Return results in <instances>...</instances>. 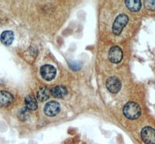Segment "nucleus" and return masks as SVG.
<instances>
[{
  "label": "nucleus",
  "instance_id": "nucleus-16",
  "mask_svg": "<svg viewBox=\"0 0 155 144\" xmlns=\"http://www.w3.org/2000/svg\"><path fill=\"white\" fill-rule=\"evenodd\" d=\"M69 64H70V66H71V68L74 70H78L81 68V64L78 63V62L72 61V62H71Z\"/></svg>",
  "mask_w": 155,
  "mask_h": 144
},
{
  "label": "nucleus",
  "instance_id": "nucleus-3",
  "mask_svg": "<svg viewBox=\"0 0 155 144\" xmlns=\"http://www.w3.org/2000/svg\"><path fill=\"white\" fill-rule=\"evenodd\" d=\"M40 73H41V75L43 77V79L49 81L54 78L55 76H56L57 70L56 68L52 65L45 64L43 65L41 67Z\"/></svg>",
  "mask_w": 155,
  "mask_h": 144
},
{
  "label": "nucleus",
  "instance_id": "nucleus-12",
  "mask_svg": "<svg viewBox=\"0 0 155 144\" xmlns=\"http://www.w3.org/2000/svg\"><path fill=\"white\" fill-rule=\"evenodd\" d=\"M125 3L127 7L132 12H137L141 8V1L140 0H127Z\"/></svg>",
  "mask_w": 155,
  "mask_h": 144
},
{
  "label": "nucleus",
  "instance_id": "nucleus-8",
  "mask_svg": "<svg viewBox=\"0 0 155 144\" xmlns=\"http://www.w3.org/2000/svg\"><path fill=\"white\" fill-rule=\"evenodd\" d=\"M14 97L10 92L6 91H0V106L6 107L11 105Z\"/></svg>",
  "mask_w": 155,
  "mask_h": 144
},
{
  "label": "nucleus",
  "instance_id": "nucleus-11",
  "mask_svg": "<svg viewBox=\"0 0 155 144\" xmlns=\"http://www.w3.org/2000/svg\"><path fill=\"white\" fill-rule=\"evenodd\" d=\"M25 105H26V109L28 110L34 111L37 109V102L36 99L33 95H27L25 98Z\"/></svg>",
  "mask_w": 155,
  "mask_h": 144
},
{
  "label": "nucleus",
  "instance_id": "nucleus-10",
  "mask_svg": "<svg viewBox=\"0 0 155 144\" xmlns=\"http://www.w3.org/2000/svg\"><path fill=\"white\" fill-rule=\"evenodd\" d=\"M0 40H1L2 44H5V45H10L14 41L13 32L10 31V30H5V31L2 32L1 36H0Z\"/></svg>",
  "mask_w": 155,
  "mask_h": 144
},
{
  "label": "nucleus",
  "instance_id": "nucleus-4",
  "mask_svg": "<svg viewBox=\"0 0 155 144\" xmlns=\"http://www.w3.org/2000/svg\"><path fill=\"white\" fill-rule=\"evenodd\" d=\"M141 138L146 144H155V129L149 126L141 130Z\"/></svg>",
  "mask_w": 155,
  "mask_h": 144
},
{
  "label": "nucleus",
  "instance_id": "nucleus-6",
  "mask_svg": "<svg viewBox=\"0 0 155 144\" xmlns=\"http://www.w3.org/2000/svg\"><path fill=\"white\" fill-rule=\"evenodd\" d=\"M124 57V54H123V51L120 47L115 46L113 47L109 51V61L113 64H118L123 59Z\"/></svg>",
  "mask_w": 155,
  "mask_h": 144
},
{
  "label": "nucleus",
  "instance_id": "nucleus-13",
  "mask_svg": "<svg viewBox=\"0 0 155 144\" xmlns=\"http://www.w3.org/2000/svg\"><path fill=\"white\" fill-rule=\"evenodd\" d=\"M37 99L40 102H44V101L48 100L50 98V92L48 89L45 87H41L40 89L38 90L37 94Z\"/></svg>",
  "mask_w": 155,
  "mask_h": 144
},
{
  "label": "nucleus",
  "instance_id": "nucleus-1",
  "mask_svg": "<svg viewBox=\"0 0 155 144\" xmlns=\"http://www.w3.org/2000/svg\"><path fill=\"white\" fill-rule=\"evenodd\" d=\"M124 115L126 118L129 119H137L141 115V109L137 103L134 102H129L124 106Z\"/></svg>",
  "mask_w": 155,
  "mask_h": 144
},
{
  "label": "nucleus",
  "instance_id": "nucleus-7",
  "mask_svg": "<svg viewBox=\"0 0 155 144\" xmlns=\"http://www.w3.org/2000/svg\"><path fill=\"white\" fill-rule=\"evenodd\" d=\"M106 88L113 94H116L121 89V82L116 77H110L106 80Z\"/></svg>",
  "mask_w": 155,
  "mask_h": 144
},
{
  "label": "nucleus",
  "instance_id": "nucleus-9",
  "mask_svg": "<svg viewBox=\"0 0 155 144\" xmlns=\"http://www.w3.org/2000/svg\"><path fill=\"white\" fill-rule=\"evenodd\" d=\"M51 94L52 96L55 97V98L61 99L68 95V89L64 86L58 85V86L54 87L51 90Z\"/></svg>",
  "mask_w": 155,
  "mask_h": 144
},
{
  "label": "nucleus",
  "instance_id": "nucleus-15",
  "mask_svg": "<svg viewBox=\"0 0 155 144\" xmlns=\"http://www.w3.org/2000/svg\"><path fill=\"white\" fill-rule=\"evenodd\" d=\"M145 7L150 10H155V0H147L144 2Z\"/></svg>",
  "mask_w": 155,
  "mask_h": 144
},
{
  "label": "nucleus",
  "instance_id": "nucleus-14",
  "mask_svg": "<svg viewBox=\"0 0 155 144\" xmlns=\"http://www.w3.org/2000/svg\"><path fill=\"white\" fill-rule=\"evenodd\" d=\"M29 116V113L27 112V109H22L21 110H19V119H21L22 121H25L27 119V118Z\"/></svg>",
  "mask_w": 155,
  "mask_h": 144
},
{
  "label": "nucleus",
  "instance_id": "nucleus-5",
  "mask_svg": "<svg viewBox=\"0 0 155 144\" xmlns=\"http://www.w3.org/2000/svg\"><path fill=\"white\" fill-rule=\"evenodd\" d=\"M44 111L45 115L48 116H55L60 113L61 106L60 104L56 101H51L47 103L44 108Z\"/></svg>",
  "mask_w": 155,
  "mask_h": 144
},
{
  "label": "nucleus",
  "instance_id": "nucleus-2",
  "mask_svg": "<svg viewBox=\"0 0 155 144\" xmlns=\"http://www.w3.org/2000/svg\"><path fill=\"white\" fill-rule=\"evenodd\" d=\"M129 18L126 14L119 15L115 19L113 25V33L115 35H120L122 33V30H124V27L128 23Z\"/></svg>",
  "mask_w": 155,
  "mask_h": 144
}]
</instances>
